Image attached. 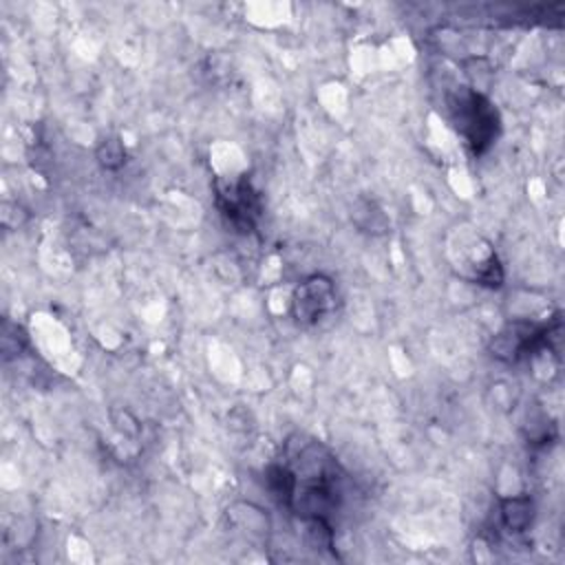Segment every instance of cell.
<instances>
[{
  "label": "cell",
  "mask_w": 565,
  "mask_h": 565,
  "mask_svg": "<svg viewBox=\"0 0 565 565\" xmlns=\"http://www.w3.org/2000/svg\"><path fill=\"white\" fill-rule=\"evenodd\" d=\"M216 203L223 216L241 232H252L260 214L258 194L252 190L249 181L241 177L238 181L216 183Z\"/></svg>",
  "instance_id": "cell-4"
},
{
  "label": "cell",
  "mask_w": 565,
  "mask_h": 565,
  "mask_svg": "<svg viewBox=\"0 0 565 565\" xmlns=\"http://www.w3.org/2000/svg\"><path fill=\"white\" fill-rule=\"evenodd\" d=\"M534 503L530 497H508L501 499V523L510 532H523L532 525Z\"/></svg>",
  "instance_id": "cell-6"
},
{
  "label": "cell",
  "mask_w": 565,
  "mask_h": 565,
  "mask_svg": "<svg viewBox=\"0 0 565 565\" xmlns=\"http://www.w3.org/2000/svg\"><path fill=\"white\" fill-rule=\"evenodd\" d=\"M335 309V287L331 278L316 274L305 278L291 296V316L298 324H316Z\"/></svg>",
  "instance_id": "cell-3"
},
{
  "label": "cell",
  "mask_w": 565,
  "mask_h": 565,
  "mask_svg": "<svg viewBox=\"0 0 565 565\" xmlns=\"http://www.w3.org/2000/svg\"><path fill=\"white\" fill-rule=\"evenodd\" d=\"M448 104L457 132L466 139L475 154L486 152L501 130V119L494 104L486 95L466 86L457 90Z\"/></svg>",
  "instance_id": "cell-2"
},
{
  "label": "cell",
  "mask_w": 565,
  "mask_h": 565,
  "mask_svg": "<svg viewBox=\"0 0 565 565\" xmlns=\"http://www.w3.org/2000/svg\"><path fill=\"white\" fill-rule=\"evenodd\" d=\"M97 159L108 170L119 168L126 161V152L121 148V141L119 139H104L97 148Z\"/></svg>",
  "instance_id": "cell-7"
},
{
  "label": "cell",
  "mask_w": 565,
  "mask_h": 565,
  "mask_svg": "<svg viewBox=\"0 0 565 565\" xmlns=\"http://www.w3.org/2000/svg\"><path fill=\"white\" fill-rule=\"evenodd\" d=\"M285 452L265 470L269 492L302 521H329L342 501V466L322 441L302 435L289 437Z\"/></svg>",
  "instance_id": "cell-1"
},
{
  "label": "cell",
  "mask_w": 565,
  "mask_h": 565,
  "mask_svg": "<svg viewBox=\"0 0 565 565\" xmlns=\"http://www.w3.org/2000/svg\"><path fill=\"white\" fill-rule=\"evenodd\" d=\"M550 335L545 322H512L492 340V355L499 360H516L521 355L539 351Z\"/></svg>",
  "instance_id": "cell-5"
}]
</instances>
